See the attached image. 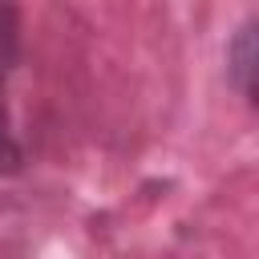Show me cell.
I'll use <instances>...</instances> for the list:
<instances>
[{
    "label": "cell",
    "instance_id": "6da1fadb",
    "mask_svg": "<svg viewBox=\"0 0 259 259\" xmlns=\"http://www.w3.org/2000/svg\"><path fill=\"white\" fill-rule=\"evenodd\" d=\"M227 73H231L235 89H239L247 101H255V24H251V20H247V24L235 32V40L227 45Z\"/></svg>",
    "mask_w": 259,
    "mask_h": 259
},
{
    "label": "cell",
    "instance_id": "7a4b0ae2",
    "mask_svg": "<svg viewBox=\"0 0 259 259\" xmlns=\"http://www.w3.org/2000/svg\"><path fill=\"white\" fill-rule=\"evenodd\" d=\"M16 65H20V16L8 0H0V97Z\"/></svg>",
    "mask_w": 259,
    "mask_h": 259
},
{
    "label": "cell",
    "instance_id": "3957f363",
    "mask_svg": "<svg viewBox=\"0 0 259 259\" xmlns=\"http://www.w3.org/2000/svg\"><path fill=\"white\" fill-rule=\"evenodd\" d=\"M20 170H24V146L16 138L8 101L0 97V174H20Z\"/></svg>",
    "mask_w": 259,
    "mask_h": 259
}]
</instances>
